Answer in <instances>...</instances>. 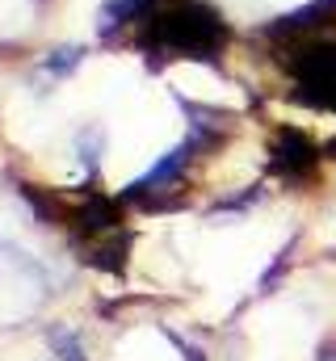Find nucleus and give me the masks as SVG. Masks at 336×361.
I'll return each mask as SVG.
<instances>
[{
	"mask_svg": "<svg viewBox=\"0 0 336 361\" xmlns=\"http://www.w3.org/2000/svg\"><path fill=\"white\" fill-rule=\"evenodd\" d=\"M84 59V47H55L51 55H42V72L55 76V80H68Z\"/></svg>",
	"mask_w": 336,
	"mask_h": 361,
	"instance_id": "1",
	"label": "nucleus"
},
{
	"mask_svg": "<svg viewBox=\"0 0 336 361\" xmlns=\"http://www.w3.org/2000/svg\"><path fill=\"white\" fill-rule=\"evenodd\" d=\"M320 361H336V349H328V353H324V357H320Z\"/></svg>",
	"mask_w": 336,
	"mask_h": 361,
	"instance_id": "2",
	"label": "nucleus"
}]
</instances>
